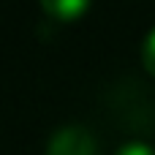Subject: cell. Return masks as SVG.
<instances>
[{"label":"cell","mask_w":155,"mask_h":155,"mask_svg":"<svg viewBox=\"0 0 155 155\" xmlns=\"http://www.w3.org/2000/svg\"><path fill=\"white\" fill-rule=\"evenodd\" d=\"M98 144L84 125H63L46 144V155H95Z\"/></svg>","instance_id":"1"},{"label":"cell","mask_w":155,"mask_h":155,"mask_svg":"<svg viewBox=\"0 0 155 155\" xmlns=\"http://www.w3.org/2000/svg\"><path fill=\"white\" fill-rule=\"evenodd\" d=\"M38 3L52 19H60V22L79 19L90 5V0H38Z\"/></svg>","instance_id":"2"},{"label":"cell","mask_w":155,"mask_h":155,"mask_svg":"<svg viewBox=\"0 0 155 155\" xmlns=\"http://www.w3.org/2000/svg\"><path fill=\"white\" fill-rule=\"evenodd\" d=\"M114 155H155V150L150 144H144V142H128V144H123Z\"/></svg>","instance_id":"4"},{"label":"cell","mask_w":155,"mask_h":155,"mask_svg":"<svg viewBox=\"0 0 155 155\" xmlns=\"http://www.w3.org/2000/svg\"><path fill=\"white\" fill-rule=\"evenodd\" d=\"M142 63H144L147 74L155 76V30H150V35L144 38V46H142Z\"/></svg>","instance_id":"3"}]
</instances>
